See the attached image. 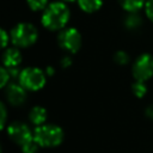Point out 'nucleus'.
Listing matches in <instances>:
<instances>
[{
    "instance_id": "1",
    "label": "nucleus",
    "mask_w": 153,
    "mask_h": 153,
    "mask_svg": "<svg viewBox=\"0 0 153 153\" xmlns=\"http://www.w3.org/2000/svg\"><path fill=\"white\" fill-rule=\"evenodd\" d=\"M69 20V8L63 2H53L48 5L42 14V24L44 27L56 31L66 26Z\"/></svg>"
},
{
    "instance_id": "2",
    "label": "nucleus",
    "mask_w": 153,
    "mask_h": 153,
    "mask_svg": "<svg viewBox=\"0 0 153 153\" xmlns=\"http://www.w3.org/2000/svg\"><path fill=\"white\" fill-rule=\"evenodd\" d=\"M33 137L41 147H55L63 140V130L55 124H41L33 130Z\"/></svg>"
},
{
    "instance_id": "3",
    "label": "nucleus",
    "mask_w": 153,
    "mask_h": 153,
    "mask_svg": "<svg viewBox=\"0 0 153 153\" xmlns=\"http://www.w3.org/2000/svg\"><path fill=\"white\" fill-rule=\"evenodd\" d=\"M38 37L37 29L30 23H19L11 31V41L16 47L26 48L32 45Z\"/></svg>"
},
{
    "instance_id": "4",
    "label": "nucleus",
    "mask_w": 153,
    "mask_h": 153,
    "mask_svg": "<svg viewBox=\"0 0 153 153\" xmlns=\"http://www.w3.org/2000/svg\"><path fill=\"white\" fill-rule=\"evenodd\" d=\"M19 84L27 91H38L45 84V75L39 68L27 67L19 73Z\"/></svg>"
},
{
    "instance_id": "5",
    "label": "nucleus",
    "mask_w": 153,
    "mask_h": 153,
    "mask_svg": "<svg viewBox=\"0 0 153 153\" xmlns=\"http://www.w3.org/2000/svg\"><path fill=\"white\" fill-rule=\"evenodd\" d=\"M133 75L140 81L151 79L153 76V56L149 54L140 55L133 65Z\"/></svg>"
},
{
    "instance_id": "6",
    "label": "nucleus",
    "mask_w": 153,
    "mask_h": 153,
    "mask_svg": "<svg viewBox=\"0 0 153 153\" xmlns=\"http://www.w3.org/2000/svg\"><path fill=\"white\" fill-rule=\"evenodd\" d=\"M57 41H59V44L61 48H63L65 50L71 51V53L78 51L81 45V36H80L79 31L74 27L63 29L59 33Z\"/></svg>"
},
{
    "instance_id": "7",
    "label": "nucleus",
    "mask_w": 153,
    "mask_h": 153,
    "mask_svg": "<svg viewBox=\"0 0 153 153\" xmlns=\"http://www.w3.org/2000/svg\"><path fill=\"white\" fill-rule=\"evenodd\" d=\"M7 133H8V136L20 146H23L24 143L33 139V133H31L30 128L23 122L11 123L7 129Z\"/></svg>"
},
{
    "instance_id": "8",
    "label": "nucleus",
    "mask_w": 153,
    "mask_h": 153,
    "mask_svg": "<svg viewBox=\"0 0 153 153\" xmlns=\"http://www.w3.org/2000/svg\"><path fill=\"white\" fill-rule=\"evenodd\" d=\"M6 97L12 105H20L26 99V90L20 84H11L7 87Z\"/></svg>"
},
{
    "instance_id": "9",
    "label": "nucleus",
    "mask_w": 153,
    "mask_h": 153,
    "mask_svg": "<svg viewBox=\"0 0 153 153\" xmlns=\"http://www.w3.org/2000/svg\"><path fill=\"white\" fill-rule=\"evenodd\" d=\"M2 62L6 68H16L22 62L20 51L17 48H8L2 54Z\"/></svg>"
},
{
    "instance_id": "10",
    "label": "nucleus",
    "mask_w": 153,
    "mask_h": 153,
    "mask_svg": "<svg viewBox=\"0 0 153 153\" xmlns=\"http://www.w3.org/2000/svg\"><path fill=\"white\" fill-rule=\"evenodd\" d=\"M47 110L42 106H33L29 114V118L30 121L33 123V124H37V126H41V124H44L45 120H47Z\"/></svg>"
},
{
    "instance_id": "11",
    "label": "nucleus",
    "mask_w": 153,
    "mask_h": 153,
    "mask_svg": "<svg viewBox=\"0 0 153 153\" xmlns=\"http://www.w3.org/2000/svg\"><path fill=\"white\" fill-rule=\"evenodd\" d=\"M79 7L87 13H93L102 7V0H78Z\"/></svg>"
},
{
    "instance_id": "12",
    "label": "nucleus",
    "mask_w": 153,
    "mask_h": 153,
    "mask_svg": "<svg viewBox=\"0 0 153 153\" xmlns=\"http://www.w3.org/2000/svg\"><path fill=\"white\" fill-rule=\"evenodd\" d=\"M118 2L128 12H136L146 5L145 0H118Z\"/></svg>"
},
{
    "instance_id": "13",
    "label": "nucleus",
    "mask_w": 153,
    "mask_h": 153,
    "mask_svg": "<svg viewBox=\"0 0 153 153\" xmlns=\"http://www.w3.org/2000/svg\"><path fill=\"white\" fill-rule=\"evenodd\" d=\"M38 147H41V146L37 143V141L33 137L32 140L27 141L26 143H24L22 146V151H23V153H36L38 151Z\"/></svg>"
},
{
    "instance_id": "14",
    "label": "nucleus",
    "mask_w": 153,
    "mask_h": 153,
    "mask_svg": "<svg viewBox=\"0 0 153 153\" xmlns=\"http://www.w3.org/2000/svg\"><path fill=\"white\" fill-rule=\"evenodd\" d=\"M146 85H145V81H140V80H136V82L133 84V92L136 97H143L146 94Z\"/></svg>"
},
{
    "instance_id": "15",
    "label": "nucleus",
    "mask_w": 153,
    "mask_h": 153,
    "mask_svg": "<svg viewBox=\"0 0 153 153\" xmlns=\"http://www.w3.org/2000/svg\"><path fill=\"white\" fill-rule=\"evenodd\" d=\"M32 11H41L48 6V0H26Z\"/></svg>"
},
{
    "instance_id": "16",
    "label": "nucleus",
    "mask_w": 153,
    "mask_h": 153,
    "mask_svg": "<svg viewBox=\"0 0 153 153\" xmlns=\"http://www.w3.org/2000/svg\"><path fill=\"white\" fill-rule=\"evenodd\" d=\"M128 60H129V57H128V55H127L124 51H117V53L115 54V61H116L117 63H120V65L127 63Z\"/></svg>"
},
{
    "instance_id": "17",
    "label": "nucleus",
    "mask_w": 153,
    "mask_h": 153,
    "mask_svg": "<svg viewBox=\"0 0 153 153\" xmlns=\"http://www.w3.org/2000/svg\"><path fill=\"white\" fill-rule=\"evenodd\" d=\"M10 71H8V68H1V84H0V86L1 87H5L6 86V84L10 81Z\"/></svg>"
},
{
    "instance_id": "18",
    "label": "nucleus",
    "mask_w": 153,
    "mask_h": 153,
    "mask_svg": "<svg viewBox=\"0 0 153 153\" xmlns=\"http://www.w3.org/2000/svg\"><path fill=\"white\" fill-rule=\"evenodd\" d=\"M145 11L147 17L153 22V0H148L145 5Z\"/></svg>"
},
{
    "instance_id": "19",
    "label": "nucleus",
    "mask_w": 153,
    "mask_h": 153,
    "mask_svg": "<svg viewBox=\"0 0 153 153\" xmlns=\"http://www.w3.org/2000/svg\"><path fill=\"white\" fill-rule=\"evenodd\" d=\"M1 47L2 48H5L6 47V44H7V41H8V37H7V33H6V31L5 30H1Z\"/></svg>"
},
{
    "instance_id": "20",
    "label": "nucleus",
    "mask_w": 153,
    "mask_h": 153,
    "mask_svg": "<svg viewBox=\"0 0 153 153\" xmlns=\"http://www.w3.org/2000/svg\"><path fill=\"white\" fill-rule=\"evenodd\" d=\"M1 112H2V116H1V128L5 127V122H6V109H5V105L1 104Z\"/></svg>"
},
{
    "instance_id": "21",
    "label": "nucleus",
    "mask_w": 153,
    "mask_h": 153,
    "mask_svg": "<svg viewBox=\"0 0 153 153\" xmlns=\"http://www.w3.org/2000/svg\"><path fill=\"white\" fill-rule=\"evenodd\" d=\"M146 114H147V116H148L149 118H152V120H153V104H151V105L147 108Z\"/></svg>"
},
{
    "instance_id": "22",
    "label": "nucleus",
    "mask_w": 153,
    "mask_h": 153,
    "mask_svg": "<svg viewBox=\"0 0 153 153\" xmlns=\"http://www.w3.org/2000/svg\"><path fill=\"white\" fill-rule=\"evenodd\" d=\"M65 1H74V0H65Z\"/></svg>"
}]
</instances>
